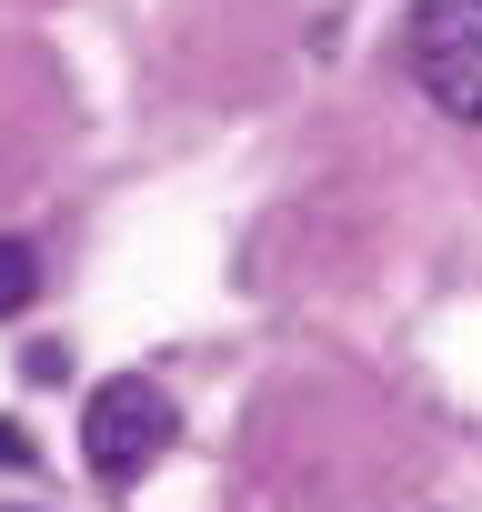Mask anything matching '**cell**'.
Returning <instances> with one entry per match:
<instances>
[{
	"mask_svg": "<svg viewBox=\"0 0 482 512\" xmlns=\"http://www.w3.org/2000/svg\"><path fill=\"white\" fill-rule=\"evenodd\" d=\"M412 81L452 121H482V0H422V21H412Z\"/></svg>",
	"mask_w": 482,
	"mask_h": 512,
	"instance_id": "obj_2",
	"label": "cell"
},
{
	"mask_svg": "<svg viewBox=\"0 0 482 512\" xmlns=\"http://www.w3.org/2000/svg\"><path fill=\"white\" fill-rule=\"evenodd\" d=\"M31 292H41V262H31V241H11V231H0V322H11Z\"/></svg>",
	"mask_w": 482,
	"mask_h": 512,
	"instance_id": "obj_3",
	"label": "cell"
},
{
	"mask_svg": "<svg viewBox=\"0 0 482 512\" xmlns=\"http://www.w3.org/2000/svg\"><path fill=\"white\" fill-rule=\"evenodd\" d=\"M161 452H171V402H161V382L111 372V382L81 402V462H91L101 482H141Z\"/></svg>",
	"mask_w": 482,
	"mask_h": 512,
	"instance_id": "obj_1",
	"label": "cell"
}]
</instances>
